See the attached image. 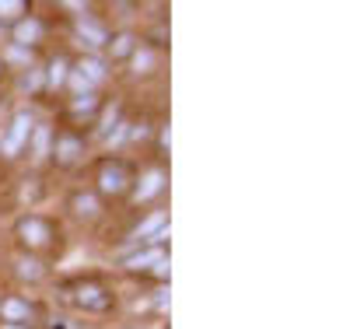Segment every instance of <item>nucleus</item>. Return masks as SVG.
I'll return each instance as SVG.
<instances>
[{"mask_svg":"<svg viewBox=\"0 0 350 329\" xmlns=\"http://www.w3.org/2000/svg\"><path fill=\"white\" fill-rule=\"evenodd\" d=\"M126 179H130V172H126L123 161H109L98 172V186H102V193H123L126 189Z\"/></svg>","mask_w":350,"mask_h":329,"instance_id":"obj_1","label":"nucleus"},{"mask_svg":"<svg viewBox=\"0 0 350 329\" xmlns=\"http://www.w3.org/2000/svg\"><path fill=\"white\" fill-rule=\"evenodd\" d=\"M18 235L25 238V242H32V246H46L49 238H53V228L42 221V218H25L18 224Z\"/></svg>","mask_w":350,"mask_h":329,"instance_id":"obj_2","label":"nucleus"},{"mask_svg":"<svg viewBox=\"0 0 350 329\" xmlns=\"http://www.w3.org/2000/svg\"><path fill=\"white\" fill-rule=\"evenodd\" d=\"M77 302H81L84 308H92V312H105V308H112V294L102 291L98 284H84V287L77 291Z\"/></svg>","mask_w":350,"mask_h":329,"instance_id":"obj_3","label":"nucleus"},{"mask_svg":"<svg viewBox=\"0 0 350 329\" xmlns=\"http://www.w3.org/2000/svg\"><path fill=\"white\" fill-rule=\"evenodd\" d=\"M28 130H32V119H28L25 112H21V116H14V123H11V137L4 140V151H8V155H18V151H21V144H25Z\"/></svg>","mask_w":350,"mask_h":329,"instance_id":"obj_4","label":"nucleus"},{"mask_svg":"<svg viewBox=\"0 0 350 329\" xmlns=\"http://www.w3.org/2000/svg\"><path fill=\"white\" fill-rule=\"evenodd\" d=\"M77 155H81V140L77 137L64 133L60 140H56V158H60V165H74Z\"/></svg>","mask_w":350,"mask_h":329,"instance_id":"obj_5","label":"nucleus"},{"mask_svg":"<svg viewBox=\"0 0 350 329\" xmlns=\"http://www.w3.org/2000/svg\"><path fill=\"white\" fill-rule=\"evenodd\" d=\"M77 32H81V39H88V46H105V28L92 18H81Z\"/></svg>","mask_w":350,"mask_h":329,"instance_id":"obj_6","label":"nucleus"},{"mask_svg":"<svg viewBox=\"0 0 350 329\" xmlns=\"http://www.w3.org/2000/svg\"><path fill=\"white\" fill-rule=\"evenodd\" d=\"M39 32H42V25H39L36 18H28V21H21V25L14 28L18 42H36V39H39Z\"/></svg>","mask_w":350,"mask_h":329,"instance_id":"obj_7","label":"nucleus"},{"mask_svg":"<svg viewBox=\"0 0 350 329\" xmlns=\"http://www.w3.org/2000/svg\"><path fill=\"white\" fill-rule=\"evenodd\" d=\"M165 256H161V249H151V252H140V256H133V259H126V266L130 270H148L151 263H161Z\"/></svg>","mask_w":350,"mask_h":329,"instance_id":"obj_8","label":"nucleus"},{"mask_svg":"<svg viewBox=\"0 0 350 329\" xmlns=\"http://www.w3.org/2000/svg\"><path fill=\"white\" fill-rule=\"evenodd\" d=\"M81 77H84L88 84H95V81H102V77H105V70H102L98 60H81Z\"/></svg>","mask_w":350,"mask_h":329,"instance_id":"obj_9","label":"nucleus"},{"mask_svg":"<svg viewBox=\"0 0 350 329\" xmlns=\"http://www.w3.org/2000/svg\"><path fill=\"white\" fill-rule=\"evenodd\" d=\"M161 183H165V179H161V172H151L148 179H144V186L137 189V200H148V196H154V193L161 189Z\"/></svg>","mask_w":350,"mask_h":329,"instance_id":"obj_10","label":"nucleus"},{"mask_svg":"<svg viewBox=\"0 0 350 329\" xmlns=\"http://www.w3.org/2000/svg\"><path fill=\"white\" fill-rule=\"evenodd\" d=\"M74 211H77V214H84V218H92V214L98 211V203H95V196L81 193V196H74Z\"/></svg>","mask_w":350,"mask_h":329,"instance_id":"obj_11","label":"nucleus"},{"mask_svg":"<svg viewBox=\"0 0 350 329\" xmlns=\"http://www.w3.org/2000/svg\"><path fill=\"white\" fill-rule=\"evenodd\" d=\"M4 319H28V305L25 302H4Z\"/></svg>","mask_w":350,"mask_h":329,"instance_id":"obj_12","label":"nucleus"},{"mask_svg":"<svg viewBox=\"0 0 350 329\" xmlns=\"http://www.w3.org/2000/svg\"><path fill=\"white\" fill-rule=\"evenodd\" d=\"M64 77H67V64H64V60H53V64H49V84L53 88L64 84Z\"/></svg>","mask_w":350,"mask_h":329,"instance_id":"obj_13","label":"nucleus"},{"mask_svg":"<svg viewBox=\"0 0 350 329\" xmlns=\"http://www.w3.org/2000/svg\"><path fill=\"white\" fill-rule=\"evenodd\" d=\"M49 155V130L46 127H36V158Z\"/></svg>","mask_w":350,"mask_h":329,"instance_id":"obj_14","label":"nucleus"},{"mask_svg":"<svg viewBox=\"0 0 350 329\" xmlns=\"http://www.w3.org/2000/svg\"><path fill=\"white\" fill-rule=\"evenodd\" d=\"M21 277H32V280H39V277H42L39 263H36V259H21Z\"/></svg>","mask_w":350,"mask_h":329,"instance_id":"obj_15","label":"nucleus"},{"mask_svg":"<svg viewBox=\"0 0 350 329\" xmlns=\"http://www.w3.org/2000/svg\"><path fill=\"white\" fill-rule=\"evenodd\" d=\"M130 49H133V39L130 36H120V39L112 42V56H126Z\"/></svg>","mask_w":350,"mask_h":329,"instance_id":"obj_16","label":"nucleus"},{"mask_svg":"<svg viewBox=\"0 0 350 329\" xmlns=\"http://www.w3.org/2000/svg\"><path fill=\"white\" fill-rule=\"evenodd\" d=\"M161 224H165V214H154L151 221H144V224L137 228V235H151V231H158Z\"/></svg>","mask_w":350,"mask_h":329,"instance_id":"obj_17","label":"nucleus"},{"mask_svg":"<svg viewBox=\"0 0 350 329\" xmlns=\"http://www.w3.org/2000/svg\"><path fill=\"white\" fill-rule=\"evenodd\" d=\"M18 11H25V4H18V0H4V4H0V14L4 18H14Z\"/></svg>","mask_w":350,"mask_h":329,"instance_id":"obj_18","label":"nucleus"},{"mask_svg":"<svg viewBox=\"0 0 350 329\" xmlns=\"http://www.w3.org/2000/svg\"><path fill=\"white\" fill-rule=\"evenodd\" d=\"M140 67H151V53H137V70Z\"/></svg>","mask_w":350,"mask_h":329,"instance_id":"obj_19","label":"nucleus"},{"mask_svg":"<svg viewBox=\"0 0 350 329\" xmlns=\"http://www.w3.org/2000/svg\"><path fill=\"white\" fill-rule=\"evenodd\" d=\"M74 88H77V92H88V88H92V84H88L81 74H74Z\"/></svg>","mask_w":350,"mask_h":329,"instance_id":"obj_20","label":"nucleus"},{"mask_svg":"<svg viewBox=\"0 0 350 329\" xmlns=\"http://www.w3.org/2000/svg\"><path fill=\"white\" fill-rule=\"evenodd\" d=\"M36 84H39V77H36V74H28V77L21 81V88H36Z\"/></svg>","mask_w":350,"mask_h":329,"instance_id":"obj_21","label":"nucleus"}]
</instances>
